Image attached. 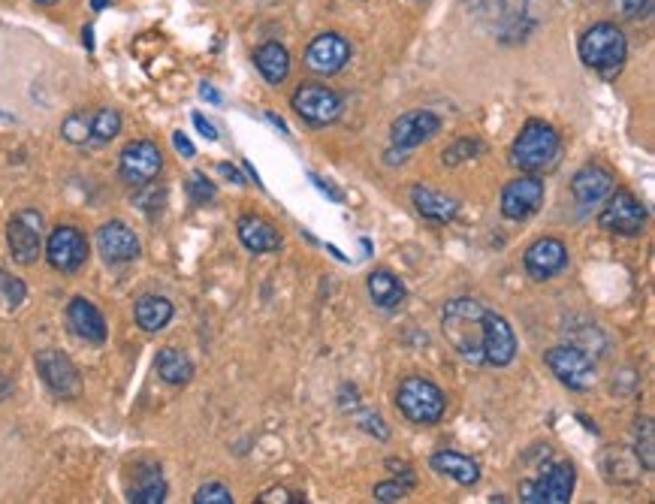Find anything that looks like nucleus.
I'll return each mask as SVG.
<instances>
[{
  "mask_svg": "<svg viewBox=\"0 0 655 504\" xmlns=\"http://www.w3.org/2000/svg\"><path fill=\"white\" fill-rule=\"evenodd\" d=\"M486 305L474 299H450L441 314V329L450 348L471 366H483V323H486Z\"/></svg>",
  "mask_w": 655,
  "mask_h": 504,
  "instance_id": "obj_1",
  "label": "nucleus"
},
{
  "mask_svg": "<svg viewBox=\"0 0 655 504\" xmlns=\"http://www.w3.org/2000/svg\"><path fill=\"white\" fill-rule=\"evenodd\" d=\"M559 148H562V139L556 133L553 124L547 121H526L520 136L514 139L511 145V163L517 166L520 173H541V170H550L559 157Z\"/></svg>",
  "mask_w": 655,
  "mask_h": 504,
  "instance_id": "obj_2",
  "label": "nucleus"
},
{
  "mask_svg": "<svg viewBox=\"0 0 655 504\" xmlns=\"http://www.w3.org/2000/svg\"><path fill=\"white\" fill-rule=\"evenodd\" d=\"M580 61L601 73V76H613L622 64H625V55H628V43H625V34L610 25V22H598L592 25L583 37H580Z\"/></svg>",
  "mask_w": 655,
  "mask_h": 504,
  "instance_id": "obj_3",
  "label": "nucleus"
},
{
  "mask_svg": "<svg viewBox=\"0 0 655 504\" xmlns=\"http://www.w3.org/2000/svg\"><path fill=\"white\" fill-rule=\"evenodd\" d=\"M396 408L402 411L405 420L417 426H435L447 411V399L429 378L411 375L396 390Z\"/></svg>",
  "mask_w": 655,
  "mask_h": 504,
  "instance_id": "obj_4",
  "label": "nucleus"
},
{
  "mask_svg": "<svg viewBox=\"0 0 655 504\" xmlns=\"http://www.w3.org/2000/svg\"><path fill=\"white\" fill-rule=\"evenodd\" d=\"M574 465L571 462H550L535 477L520 483V501L526 504H568L574 495Z\"/></svg>",
  "mask_w": 655,
  "mask_h": 504,
  "instance_id": "obj_5",
  "label": "nucleus"
},
{
  "mask_svg": "<svg viewBox=\"0 0 655 504\" xmlns=\"http://www.w3.org/2000/svg\"><path fill=\"white\" fill-rule=\"evenodd\" d=\"M290 106L308 127H326V124L339 121V115H342V97L333 88L317 85V82L299 85Z\"/></svg>",
  "mask_w": 655,
  "mask_h": 504,
  "instance_id": "obj_6",
  "label": "nucleus"
},
{
  "mask_svg": "<svg viewBox=\"0 0 655 504\" xmlns=\"http://www.w3.org/2000/svg\"><path fill=\"white\" fill-rule=\"evenodd\" d=\"M160 170H163V154H160L157 142H151V139H136V142L124 145V151L118 157V176L130 188H145L148 182H154L160 176Z\"/></svg>",
  "mask_w": 655,
  "mask_h": 504,
  "instance_id": "obj_7",
  "label": "nucleus"
},
{
  "mask_svg": "<svg viewBox=\"0 0 655 504\" xmlns=\"http://www.w3.org/2000/svg\"><path fill=\"white\" fill-rule=\"evenodd\" d=\"M544 363H547V369H550L568 390L586 393V390H592V384H595V363L589 360L586 351H580V348H574V345L550 348V351L544 354Z\"/></svg>",
  "mask_w": 655,
  "mask_h": 504,
  "instance_id": "obj_8",
  "label": "nucleus"
},
{
  "mask_svg": "<svg viewBox=\"0 0 655 504\" xmlns=\"http://www.w3.org/2000/svg\"><path fill=\"white\" fill-rule=\"evenodd\" d=\"M646 224V209L631 191H613L598 215V227L613 236H640Z\"/></svg>",
  "mask_w": 655,
  "mask_h": 504,
  "instance_id": "obj_9",
  "label": "nucleus"
},
{
  "mask_svg": "<svg viewBox=\"0 0 655 504\" xmlns=\"http://www.w3.org/2000/svg\"><path fill=\"white\" fill-rule=\"evenodd\" d=\"M7 245L16 263L31 266L43 251V215L37 209H22L7 224Z\"/></svg>",
  "mask_w": 655,
  "mask_h": 504,
  "instance_id": "obj_10",
  "label": "nucleus"
},
{
  "mask_svg": "<svg viewBox=\"0 0 655 504\" xmlns=\"http://www.w3.org/2000/svg\"><path fill=\"white\" fill-rule=\"evenodd\" d=\"M544 197H547V188L535 173L511 179L502 191V215L508 221H529L532 215L541 212Z\"/></svg>",
  "mask_w": 655,
  "mask_h": 504,
  "instance_id": "obj_11",
  "label": "nucleus"
},
{
  "mask_svg": "<svg viewBox=\"0 0 655 504\" xmlns=\"http://www.w3.org/2000/svg\"><path fill=\"white\" fill-rule=\"evenodd\" d=\"M46 260L52 269L58 272H76L85 266L88 260V239L79 227H70V224H61L49 233V242H46Z\"/></svg>",
  "mask_w": 655,
  "mask_h": 504,
  "instance_id": "obj_12",
  "label": "nucleus"
},
{
  "mask_svg": "<svg viewBox=\"0 0 655 504\" xmlns=\"http://www.w3.org/2000/svg\"><path fill=\"white\" fill-rule=\"evenodd\" d=\"M37 372L43 384L58 396V399H76L82 393V378L73 360L61 351H40L37 354Z\"/></svg>",
  "mask_w": 655,
  "mask_h": 504,
  "instance_id": "obj_13",
  "label": "nucleus"
},
{
  "mask_svg": "<svg viewBox=\"0 0 655 504\" xmlns=\"http://www.w3.org/2000/svg\"><path fill=\"white\" fill-rule=\"evenodd\" d=\"M517 357V335L511 329V323L496 314L486 311V323H483V363L486 366H511Z\"/></svg>",
  "mask_w": 655,
  "mask_h": 504,
  "instance_id": "obj_14",
  "label": "nucleus"
},
{
  "mask_svg": "<svg viewBox=\"0 0 655 504\" xmlns=\"http://www.w3.org/2000/svg\"><path fill=\"white\" fill-rule=\"evenodd\" d=\"M351 61V43L342 34H320L305 49V67L320 76H336Z\"/></svg>",
  "mask_w": 655,
  "mask_h": 504,
  "instance_id": "obj_15",
  "label": "nucleus"
},
{
  "mask_svg": "<svg viewBox=\"0 0 655 504\" xmlns=\"http://www.w3.org/2000/svg\"><path fill=\"white\" fill-rule=\"evenodd\" d=\"M97 251L109 266H121V263H133L142 254V245L136 239V233L121 224V221H106L97 230Z\"/></svg>",
  "mask_w": 655,
  "mask_h": 504,
  "instance_id": "obj_16",
  "label": "nucleus"
},
{
  "mask_svg": "<svg viewBox=\"0 0 655 504\" xmlns=\"http://www.w3.org/2000/svg\"><path fill=\"white\" fill-rule=\"evenodd\" d=\"M523 266H526L529 278L550 281V278H556L568 266V248H565V242H559L553 236H544V239H538V242H532L526 248Z\"/></svg>",
  "mask_w": 655,
  "mask_h": 504,
  "instance_id": "obj_17",
  "label": "nucleus"
},
{
  "mask_svg": "<svg viewBox=\"0 0 655 504\" xmlns=\"http://www.w3.org/2000/svg\"><path fill=\"white\" fill-rule=\"evenodd\" d=\"M613 191H616V179L610 170H604L601 163H586L583 170L571 179V194H574L580 209L601 206Z\"/></svg>",
  "mask_w": 655,
  "mask_h": 504,
  "instance_id": "obj_18",
  "label": "nucleus"
},
{
  "mask_svg": "<svg viewBox=\"0 0 655 504\" xmlns=\"http://www.w3.org/2000/svg\"><path fill=\"white\" fill-rule=\"evenodd\" d=\"M438 130H441V118H438L435 112H429V109H411V112H405V115H399V118L393 121L390 139H393L396 148L411 151V148L423 145L426 139H432Z\"/></svg>",
  "mask_w": 655,
  "mask_h": 504,
  "instance_id": "obj_19",
  "label": "nucleus"
},
{
  "mask_svg": "<svg viewBox=\"0 0 655 504\" xmlns=\"http://www.w3.org/2000/svg\"><path fill=\"white\" fill-rule=\"evenodd\" d=\"M67 323H70V329L79 335V339H85V342H91V345H103V342H106V320H103L100 308H97L94 302L82 299V296L70 299V305H67Z\"/></svg>",
  "mask_w": 655,
  "mask_h": 504,
  "instance_id": "obj_20",
  "label": "nucleus"
},
{
  "mask_svg": "<svg viewBox=\"0 0 655 504\" xmlns=\"http://www.w3.org/2000/svg\"><path fill=\"white\" fill-rule=\"evenodd\" d=\"M239 242L251 251V254H272L281 248V233L260 215H242L236 224Z\"/></svg>",
  "mask_w": 655,
  "mask_h": 504,
  "instance_id": "obj_21",
  "label": "nucleus"
},
{
  "mask_svg": "<svg viewBox=\"0 0 655 504\" xmlns=\"http://www.w3.org/2000/svg\"><path fill=\"white\" fill-rule=\"evenodd\" d=\"M411 203H414V209H417L426 221H432V224H450V221L459 215V203H456L453 197H447V194L429 188V185H414V188H411Z\"/></svg>",
  "mask_w": 655,
  "mask_h": 504,
  "instance_id": "obj_22",
  "label": "nucleus"
},
{
  "mask_svg": "<svg viewBox=\"0 0 655 504\" xmlns=\"http://www.w3.org/2000/svg\"><path fill=\"white\" fill-rule=\"evenodd\" d=\"M429 465H432V471L456 480L459 486H474L480 480V465L471 456L456 453V450H435L429 456Z\"/></svg>",
  "mask_w": 655,
  "mask_h": 504,
  "instance_id": "obj_23",
  "label": "nucleus"
},
{
  "mask_svg": "<svg viewBox=\"0 0 655 504\" xmlns=\"http://www.w3.org/2000/svg\"><path fill=\"white\" fill-rule=\"evenodd\" d=\"M167 498V480H163L157 465H139L133 483L127 486L130 504H160Z\"/></svg>",
  "mask_w": 655,
  "mask_h": 504,
  "instance_id": "obj_24",
  "label": "nucleus"
},
{
  "mask_svg": "<svg viewBox=\"0 0 655 504\" xmlns=\"http://www.w3.org/2000/svg\"><path fill=\"white\" fill-rule=\"evenodd\" d=\"M369 296L378 308L393 311L405 302L408 290H405V281L399 275H393L390 269H375L369 275Z\"/></svg>",
  "mask_w": 655,
  "mask_h": 504,
  "instance_id": "obj_25",
  "label": "nucleus"
},
{
  "mask_svg": "<svg viewBox=\"0 0 655 504\" xmlns=\"http://www.w3.org/2000/svg\"><path fill=\"white\" fill-rule=\"evenodd\" d=\"M173 314H176L173 302L167 296H157V293L142 296L133 308V317H136L139 329H145V332H160L173 320Z\"/></svg>",
  "mask_w": 655,
  "mask_h": 504,
  "instance_id": "obj_26",
  "label": "nucleus"
},
{
  "mask_svg": "<svg viewBox=\"0 0 655 504\" xmlns=\"http://www.w3.org/2000/svg\"><path fill=\"white\" fill-rule=\"evenodd\" d=\"M254 64L269 85H281L290 73V55L281 43H263L254 52Z\"/></svg>",
  "mask_w": 655,
  "mask_h": 504,
  "instance_id": "obj_27",
  "label": "nucleus"
},
{
  "mask_svg": "<svg viewBox=\"0 0 655 504\" xmlns=\"http://www.w3.org/2000/svg\"><path fill=\"white\" fill-rule=\"evenodd\" d=\"M154 369H157L160 381H167V384H173V387H182V384H188V381L194 378V363H191L188 354L179 351V348H163V351L157 354Z\"/></svg>",
  "mask_w": 655,
  "mask_h": 504,
  "instance_id": "obj_28",
  "label": "nucleus"
},
{
  "mask_svg": "<svg viewBox=\"0 0 655 504\" xmlns=\"http://www.w3.org/2000/svg\"><path fill=\"white\" fill-rule=\"evenodd\" d=\"M121 130V115L115 109L91 112V142L88 145H109Z\"/></svg>",
  "mask_w": 655,
  "mask_h": 504,
  "instance_id": "obj_29",
  "label": "nucleus"
},
{
  "mask_svg": "<svg viewBox=\"0 0 655 504\" xmlns=\"http://www.w3.org/2000/svg\"><path fill=\"white\" fill-rule=\"evenodd\" d=\"M634 453H637V459H640V465L646 468V471H652L655 468V426H652V420H637V429H634Z\"/></svg>",
  "mask_w": 655,
  "mask_h": 504,
  "instance_id": "obj_30",
  "label": "nucleus"
},
{
  "mask_svg": "<svg viewBox=\"0 0 655 504\" xmlns=\"http://www.w3.org/2000/svg\"><path fill=\"white\" fill-rule=\"evenodd\" d=\"M28 296V287L19 275L7 272V269H0V308H7V311H16Z\"/></svg>",
  "mask_w": 655,
  "mask_h": 504,
  "instance_id": "obj_31",
  "label": "nucleus"
},
{
  "mask_svg": "<svg viewBox=\"0 0 655 504\" xmlns=\"http://www.w3.org/2000/svg\"><path fill=\"white\" fill-rule=\"evenodd\" d=\"M61 136L70 145H88L91 142V112H70L61 124Z\"/></svg>",
  "mask_w": 655,
  "mask_h": 504,
  "instance_id": "obj_32",
  "label": "nucleus"
},
{
  "mask_svg": "<svg viewBox=\"0 0 655 504\" xmlns=\"http://www.w3.org/2000/svg\"><path fill=\"white\" fill-rule=\"evenodd\" d=\"M345 411H348V414L357 420V426H360V429H366L369 435H375V438H381V441H387V438H390V429H387V423H384V420H381L375 411H369L366 405H360V402H357V405H351V408L345 405Z\"/></svg>",
  "mask_w": 655,
  "mask_h": 504,
  "instance_id": "obj_33",
  "label": "nucleus"
},
{
  "mask_svg": "<svg viewBox=\"0 0 655 504\" xmlns=\"http://www.w3.org/2000/svg\"><path fill=\"white\" fill-rule=\"evenodd\" d=\"M411 486H414V474H402V480L393 477V480L378 483V486H375V498L384 501V504H393V501H402Z\"/></svg>",
  "mask_w": 655,
  "mask_h": 504,
  "instance_id": "obj_34",
  "label": "nucleus"
},
{
  "mask_svg": "<svg viewBox=\"0 0 655 504\" xmlns=\"http://www.w3.org/2000/svg\"><path fill=\"white\" fill-rule=\"evenodd\" d=\"M483 151V145L477 142V139H471V136H462V139H456L453 145H447L444 148V163L447 166H456V163H462V160H471L474 154H480Z\"/></svg>",
  "mask_w": 655,
  "mask_h": 504,
  "instance_id": "obj_35",
  "label": "nucleus"
},
{
  "mask_svg": "<svg viewBox=\"0 0 655 504\" xmlns=\"http://www.w3.org/2000/svg\"><path fill=\"white\" fill-rule=\"evenodd\" d=\"M194 504H233V492L224 483H206L197 489Z\"/></svg>",
  "mask_w": 655,
  "mask_h": 504,
  "instance_id": "obj_36",
  "label": "nucleus"
},
{
  "mask_svg": "<svg viewBox=\"0 0 655 504\" xmlns=\"http://www.w3.org/2000/svg\"><path fill=\"white\" fill-rule=\"evenodd\" d=\"M188 194H191L194 203H212L215 200V185L203 173H194L191 182H188Z\"/></svg>",
  "mask_w": 655,
  "mask_h": 504,
  "instance_id": "obj_37",
  "label": "nucleus"
},
{
  "mask_svg": "<svg viewBox=\"0 0 655 504\" xmlns=\"http://www.w3.org/2000/svg\"><path fill=\"white\" fill-rule=\"evenodd\" d=\"M257 501H260V504H275V501H278V504H290V501H296V495L278 486V489H269V492H263Z\"/></svg>",
  "mask_w": 655,
  "mask_h": 504,
  "instance_id": "obj_38",
  "label": "nucleus"
},
{
  "mask_svg": "<svg viewBox=\"0 0 655 504\" xmlns=\"http://www.w3.org/2000/svg\"><path fill=\"white\" fill-rule=\"evenodd\" d=\"M619 10L628 16V19H643V13L649 10L646 0H619Z\"/></svg>",
  "mask_w": 655,
  "mask_h": 504,
  "instance_id": "obj_39",
  "label": "nucleus"
},
{
  "mask_svg": "<svg viewBox=\"0 0 655 504\" xmlns=\"http://www.w3.org/2000/svg\"><path fill=\"white\" fill-rule=\"evenodd\" d=\"M308 179H311V182L317 185V191H323V194L330 197V200H336V203H342V200H345V197H342V191H336V188H333L330 182H326V179H320L317 173H311Z\"/></svg>",
  "mask_w": 655,
  "mask_h": 504,
  "instance_id": "obj_40",
  "label": "nucleus"
},
{
  "mask_svg": "<svg viewBox=\"0 0 655 504\" xmlns=\"http://www.w3.org/2000/svg\"><path fill=\"white\" fill-rule=\"evenodd\" d=\"M194 127H197V130H200V133H203L209 142H215V139H218V130H215V124H212L209 118H203L200 112H194Z\"/></svg>",
  "mask_w": 655,
  "mask_h": 504,
  "instance_id": "obj_41",
  "label": "nucleus"
},
{
  "mask_svg": "<svg viewBox=\"0 0 655 504\" xmlns=\"http://www.w3.org/2000/svg\"><path fill=\"white\" fill-rule=\"evenodd\" d=\"M173 145H176V151L179 154H185V157H194L197 154V148H194V142L179 130V133H173Z\"/></svg>",
  "mask_w": 655,
  "mask_h": 504,
  "instance_id": "obj_42",
  "label": "nucleus"
},
{
  "mask_svg": "<svg viewBox=\"0 0 655 504\" xmlns=\"http://www.w3.org/2000/svg\"><path fill=\"white\" fill-rule=\"evenodd\" d=\"M200 97H203V100H209V103H221V94H218L212 85H206V82L200 85Z\"/></svg>",
  "mask_w": 655,
  "mask_h": 504,
  "instance_id": "obj_43",
  "label": "nucleus"
},
{
  "mask_svg": "<svg viewBox=\"0 0 655 504\" xmlns=\"http://www.w3.org/2000/svg\"><path fill=\"white\" fill-rule=\"evenodd\" d=\"M221 173H224L227 179H233L236 185H245V179H242V176H239V173L233 170V166H230V163H221Z\"/></svg>",
  "mask_w": 655,
  "mask_h": 504,
  "instance_id": "obj_44",
  "label": "nucleus"
},
{
  "mask_svg": "<svg viewBox=\"0 0 655 504\" xmlns=\"http://www.w3.org/2000/svg\"><path fill=\"white\" fill-rule=\"evenodd\" d=\"M10 393H13V384H10V378H7V375H0V402H4Z\"/></svg>",
  "mask_w": 655,
  "mask_h": 504,
  "instance_id": "obj_45",
  "label": "nucleus"
},
{
  "mask_svg": "<svg viewBox=\"0 0 655 504\" xmlns=\"http://www.w3.org/2000/svg\"><path fill=\"white\" fill-rule=\"evenodd\" d=\"M266 118H269V121H272V124L278 127V130H284V133H287V124H284V121H281L278 115H272V112H266Z\"/></svg>",
  "mask_w": 655,
  "mask_h": 504,
  "instance_id": "obj_46",
  "label": "nucleus"
},
{
  "mask_svg": "<svg viewBox=\"0 0 655 504\" xmlns=\"http://www.w3.org/2000/svg\"><path fill=\"white\" fill-rule=\"evenodd\" d=\"M106 4H109V0H94V4H91V7H94V10H103Z\"/></svg>",
  "mask_w": 655,
  "mask_h": 504,
  "instance_id": "obj_47",
  "label": "nucleus"
},
{
  "mask_svg": "<svg viewBox=\"0 0 655 504\" xmlns=\"http://www.w3.org/2000/svg\"><path fill=\"white\" fill-rule=\"evenodd\" d=\"M37 4H46V7H49V4H58V0H37Z\"/></svg>",
  "mask_w": 655,
  "mask_h": 504,
  "instance_id": "obj_48",
  "label": "nucleus"
}]
</instances>
